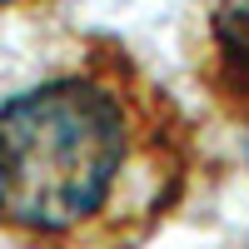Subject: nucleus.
I'll return each instance as SVG.
<instances>
[{"instance_id": "1", "label": "nucleus", "mask_w": 249, "mask_h": 249, "mask_svg": "<svg viewBox=\"0 0 249 249\" xmlns=\"http://www.w3.org/2000/svg\"><path fill=\"white\" fill-rule=\"evenodd\" d=\"M195 170L184 110L115 40L0 100V239L20 249H144Z\"/></svg>"}, {"instance_id": "2", "label": "nucleus", "mask_w": 249, "mask_h": 249, "mask_svg": "<svg viewBox=\"0 0 249 249\" xmlns=\"http://www.w3.org/2000/svg\"><path fill=\"white\" fill-rule=\"evenodd\" d=\"M195 75L210 100L239 124H249V0H214L204 15V45Z\"/></svg>"}, {"instance_id": "3", "label": "nucleus", "mask_w": 249, "mask_h": 249, "mask_svg": "<svg viewBox=\"0 0 249 249\" xmlns=\"http://www.w3.org/2000/svg\"><path fill=\"white\" fill-rule=\"evenodd\" d=\"M50 0H0V20H10V15H25V10H45Z\"/></svg>"}]
</instances>
